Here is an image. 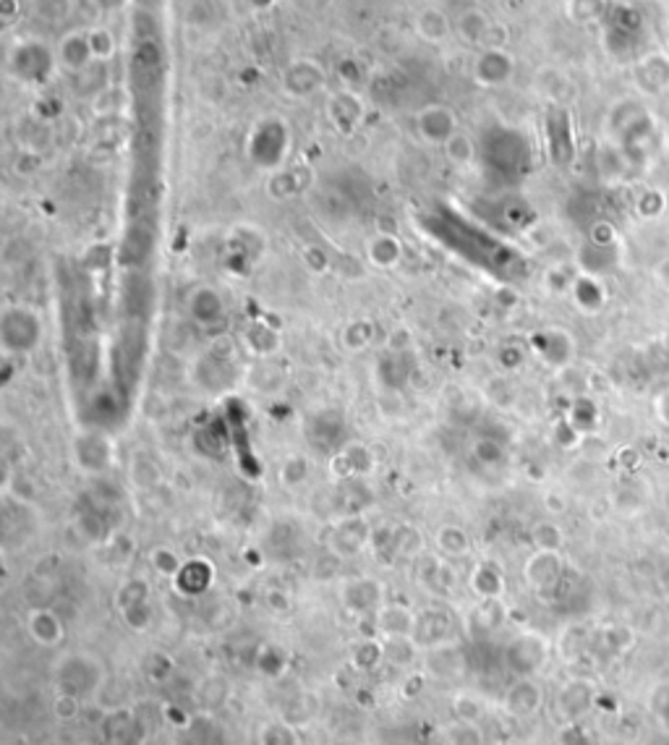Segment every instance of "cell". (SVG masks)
<instances>
[{
  "label": "cell",
  "instance_id": "12",
  "mask_svg": "<svg viewBox=\"0 0 669 745\" xmlns=\"http://www.w3.org/2000/svg\"><path fill=\"white\" fill-rule=\"evenodd\" d=\"M513 71H515V63L497 45L481 47L479 55L474 58V79H476V84L489 86V89L510 82Z\"/></svg>",
  "mask_w": 669,
  "mask_h": 745
},
{
  "label": "cell",
  "instance_id": "34",
  "mask_svg": "<svg viewBox=\"0 0 669 745\" xmlns=\"http://www.w3.org/2000/svg\"><path fill=\"white\" fill-rule=\"evenodd\" d=\"M471 630L474 633H494L504 622V604L500 599H479L476 609L471 612Z\"/></svg>",
  "mask_w": 669,
  "mask_h": 745
},
{
  "label": "cell",
  "instance_id": "17",
  "mask_svg": "<svg viewBox=\"0 0 669 745\" xmlns=\"http://www.w3.org/2000/svg\"><path fill=\"white\" fill-rule=\"evenodd\" d=\"M103 735L107 745H142L145 725L131 709H115L105 717Z\"/></svg>",
  "mask_w": 669,
  "mask_h": 745
},
{
  "label": "cell",
  "instance_id": "39",
  "mask_svg": "<svg viewBox=\"0 0 669 745\" xmlns=\"http://www.w3.org/2000/svg\"><path fill=\"white\" fill-rule=\"evenodd\" d=\"M256 669L265 675V678H280L285 669H288V654L280 649V646H272V643H265L259 651H256Z\"/></svg>",
  "mask_w": 669,
  "mask_h": 745
},
{
  "label": "cell",
  "instance_id": "32",
  "mask_svg": "<svg viewBox=\"0 0 669 745\" xmlns=\"http://www.w3.org/2000/svg\"><path fill=\"white\" fill-rule=\"evenodd\" d=\"M384 641V662L393 664L397 669H414L421 657V646L411 636H393L382 639Z\"/></svg>",
  "mask_w": 669,
  "mask_h": 745
},
{
  "label": "cell",
  "instance_id": "42",
  "mask_svg": "<svg viewBox=\"0 0 669 745\" xmlns=\"http://www.w3.org/2000/svg\"><path fill=\"white\" fill-rule=\"evenodd\" d=\"M442 149H444V157L455 167H468L476 160V145L465 131H458Z\"/></svg>",
  "mask_w": 669,
  "mask_h": 745
},
{
  "label": "cell",
  "instance_id": "51",
  "mask_svg": "<svg viewBox=\"0 0 669 745\" xmlns=\"http://www.w3.org/2000/svg\"><path fill=\"white\" fill-rule=\"evenodd\" d=\"M648 711L659 725L664 727V732H669V683H659L651 690Z\"/></svg>",
  "mask_w": 669,
  "mask_h": 745
},
{
  "label": "cell",
  "instance_id": "62",
  "mask_svg": "<svg viewBox=\"0 0 669 745\" xmlns=\"http://www.w3.org/2000/svg\"><path fill=\"white\" fill-rule=\"evenodd\" d=\"M656 418H662L669 427V390L656 398Z\"/></svg>",
  "mask_w": 669,
  "mask_h": 745
},
{
  "label": "cell",
  "instance_id": "21",
  "mask_svg": "<svg viewBox=\"0 0 669 745\" xmlns=\"http://www.w3.org/2000/svg\"><path fill=\"white\" fill-rule=\"evenodd\" d=\"M536 353L546 367L563 369L573 358V340L564 330H542L534 337Z\"/></svg>",
  "mask_w": 669,
  "mask_h": 745
},
{
  "label": "cell",
  "instance_id": "61",
  "mask_svg": "<svg viewBox=\"0 0 669 745\" xmlns=\"http://www.w3.org/2000/svg\"><path fill=\"white\" fill-rule=\"evenodd\" d=\"M165 720H170V725L175 727H188V711L175 704L165 706Z\"/></svg>",
  "mask_w": 669,
  "mask_h": 745
},
{
  "label": "cell",
  "instance_id": "38",
  "mask_svg": "<svg viewBox=\"0 0 669 745\" xmlns=\"http://www.w3.org/2000/svg\"><path fill=\"white\" fill-rule=\"evenodd\" d=\"M149 594H152V589H149V583H146L145 579H139V576L125 579L124 583L118 586V591H115V607H118V612H124L128 607L146 604V601H149Z\"/></svg>",
  "mask_w": 669,
  "mask_h": 745
},
{
  "label": "cell",
  "instance_id": "56",
  "mask_svg": "<svg viewBox=\"0 0 669 745\" xmlns=\"http://www.w3.org/2000/svg\"><path fill=\"white\" fill-rule=\"evenodd\" d=\"M557 745H594V740L584 722H564L557 735Z\"/></svg>",
  "mask_w": 669,
  "mask_h": 745
},
{
  "label": "cell",
  "instance_id": "53",
  "mask_svg": "<svg viewBox=\"0 0 669 745\" xmlns=\"http://www.w3.org/2000/svg\"><path fill=\"white\" fill-rule=\"evenodd\" d=\"M53 714H55L58 722H74V720H79V714H82V699L68 696V693H55V699H53Z\"/></svg>",
  "mask_w": 669,
  "mask_h": 745
},
{
  "label": "cell",
  "instance_id": "13",
  "mask_svg": "<svg viewBox=\"0 0 669 745\" xmlns=\"http://www.w3.org/2000/svg\"><path fill=\"white\" fill-rule=\"evenodd\" d=\"M450 633H453V618L444 609L429 607V609L416 612V625H414L411 639L421 646V651H429V649H437L442 643H447Z\"/></svg>",
  "mask_w": 669,
  "mask_h": 745
},
{
  "label": "cell",
  "instance_id": "49",
  "mask_svg": "<svg viewBox=\"0 0 669 745\" xmlns=\"http://www.w3.org/2000/svg\"><path fill=\"white\" fill-rule=\"evenodd\" d=\"M86 37H89V47H92V55L95 61H110L113 53H115V37L110 29L105 26H92L86 29Z\"/></svg>",
  "mask_w": 669,
  "mask_h": 745
},
{
  "label": "cell",
  "instance_id": "35",
  "mask_svg": "<svg viewBox=\"0 0 669 745\" xmlns=\"http://www.w3.org/2000/svg\"><path fill=\"white\" fill-rule=\"evenodd\" d=\"M256 745H301V740H298L295 725L285 720H272L259 727Z\"/></svg>",
  "mask_w": 669,
  "mask_h": 745
},
{
  "label": "cell",
  "instance_id": "26",
  "mask_svg": "<svg viewBox=\"0 0 669 745\" xmlns=\"http://www.w3.org/2000/svg\"><path fill=\"white\" fill-rule=\"evenodd\" d=\"M384 662L382 636H358L351 646V667L355 672H374Z\"/></svg>",
  "mask_w": 669,
  "mask_h": 745
},
{
  "label": "cell",
  "instance_id": "59",
  "mask_svg": "<svg viewBox=\"0 0 669 745\" xmlns=\"http://www.w3.org/2000/svg\"><path fill=\"white\" fill-rule=\"evenodd\" d=\"M37 14L47 21H61L68 14V0H37Z\"/></svg>",
  "mask_w": 669,
  "mask_h": 745
},
{
  "label": "cell",
  "instance_id": "25",
  "mask_svg": "<svg viewBox=\"0 0 669 745\" xmlns=\"http://www.w3.org/2000/svg\"><path fill=\"white\" fill-rule=\"evenodd\" d=\"M366 259L376 269H395L403 259V244L393 233H376L366 244Z\"/></svg>",
  "mask_w": 669,
  "mask_h": 745
},
{
  "label": "cell",
  "instance_id": "40",
  "mask_svg": "<svg viewBox=\"0 0 669 745\" xmlns=\"http://www.w3.org/2000/svg\"><path fill=\"white\" fill-rule=\"evenodd\" d=\"M330 116L340 128H354L361 121V103L358 97L351 92H343L337 95L333 103H330Z\"/></svg>",
  "mask_w": 669,
  "mask_h": 745
},
{
  "label": "cell",
  "instance_id": "52",
  "mask_svg": "<svg viewBox=\"0 0 669 745\" xmlns=\"http://www.w3.org/2000/svg\"><path fill=\"white\" fill-rule=\"evenodd\" d=\"M121 620L125 622V628H128V630H134V633H145V630H149V625H152V604L146 601V604L128 607V609L121 612Z\"/></svg>",
  "mask_w": 669,
  "mask_h": 745
},
{
  "label": "cell",
  "instance_id": "63",
  "mask_svg": "<svg viewBox=\"0 0 669 745\" xmlns=\"http://www.w3.org/2000/svg\"><path fill=\"white\" fill-rule=\"evenodd\" d=\"M379 745H408V743H403V740H382Z\"/></svg>",
  "mask_w": 669,
  "mask_h": 745
},
{
  "label": "cell",
  "instance_id": "18",
  "mask_svg": "<svg viewBox=\"0 0 669 745\" xmlns=\"http://www.w3.org/2000/svg\"><path fill=\"white\" fill-rule=\"evenodd\" d=\"M426 654L429 657L424 659V672L437 680H458L465 672V654L455 643H442L437 649H429Z\"/></svg>",
  "mask_w": 669,
  "mask_h": 745
},
{
  "label": "cell",
  "instance_id": "19",
  "mask_svg": "<svg viewBox=\"0 0 669 745\" xmlns=\"http://www.w3.org/2000/svg\"><path fill=\"white\" fill-rule=\"evenodd\" d=\"M26 630L32 636V641L42 646V649H55L61 646L63 639H65V625L63 620L47 607H37L29 612L26 618Z\"/></svg>",
  "mask_w": 669,
  "mask_h": 745
},
{
  "label": "cell",
  "instance_id": "37",
  "mask_svg": "<svg viewBox=\"0 0 669 745\" xmlns=\"http://www.w3.org/2000/svg\"><path fill=\"white\" fill-rule=\"evenodd\" d=\"M450 709H453V717H455L458 722H471V725H481V720H484V714H486V704L481 701L476 693H468V690L455 693Z\"/></svg>",
  "mask_w": 669,
  "mask_h": 745
},
{
  "label": "cell",
  "instance_id": "28",
  "mask_svg": "<svg viewBox=\"0 0 669 745\" xmlns=\"http://www.w3.org/2000/svg\"><path fill=\"white\" fill-rule=\"evenodd\" d=\"M128 481L139 492H152L155 487L163 484V468L160 463L146 453H136L128 463Z\"/></svg>",
  "mask_w": 669,
  "mask_h": 745
},
{
  "label": "cell",
  "instance_id": "44",
  "mask_svg": "<svg viewBox=\"0 0 669 745\" xmlns=\"http://www.w3.org/2000/svg\"><path fill=\"white\" fill-rule=\"evenodd\" d=\"M309 474H312V463H309V458L306 456H288L285 460H283V466H280V481L285 484V487H301V484H306V478H309Z\"/></svg>",
  "mask_w": 669,
  "mask_h": 745
},
{
  "label": "cell",
  "instance_id": "57",
  "mask_svg": "<svg viewBox=\"0 0 669 745\" xmlns=\"http://www.w3.org/2000/svg\"><path fill=\"white\" fill-rule=\"evenodd\" d=\"M523 361H525V353H523L521 346L507 343V346H502L500 351H497V364H500L502 372H518L523 367Z\"/></svg>",
  "mask_w": 669,
  "mask_h": 745
},
{
  "label": "cell",
  "instance_id": "41",
  "mask_svg": "<svg viewBox=\"0 0 669 745\" xmlns=\"http://www.w3.org/2000/svg\"><path fill=\"white\" fill-rule=\"evenodd\" d=\"M531 541H534V547L542 549V552H560L564 544V534L554 520H539V523L531 529Z\"/></svg>",
  "mask_w": 669,
  "mask_h": 745
},
{
  "label": "cell",
  "instance_id": "47",
  "mask_svg": "<svg viewBox=\"0 0 669 745\" xmlns=\"http://www.w3.org/2000/svg\"><path fill=\"white\" fill-rule=\"evenodd\" d=\"M196 696H199L202 706H207V709H220V706L228 701L230 688L220 675H212V678H207L205 683L199 685V693H196Z\"/></svg>",
  "mask_w": 669,
  "mask_h": 745
},
{
  "label": "cell",
  "instance_id": "11",
  "mask_svg": "<svg viewBox=\"0 0 669 745\" xmlns=\"http://www.w3.org/2000/svg\"><path fill=\"white\" fill-rule=\"evenodd\" d=\"M74 456L84 474L89 477H100L110 468L113 460V445L110 439L100 432H84L79 439L74 442Z\"/></svg>",
  "mask_w": 669,
  "mask_h": 745
},
{
  "label": "cell",
  "instance_id": "36",
  "mask_svg": "<svg viewBox=\"0 0 669 745\" xmlns=\"http://www.w3.org/2000/svg\"><path fill=\"white\" fill-rule=\"evenodd\" d=\"M149 565L157 576L175 580L178 573L184 570L186 559H181V555L173 547H155V549H149Z\"/></svg>",
  "mask_w": 669,
  "mask_h": 745
},
{
  "label": "cell",
  "instance_id": "45",
  "mask_svg": "<svg viewBox=\"0 0 669 745\" xmlns=\"http://www.w3.org/2000/svg\"><path fill=\"white\" fill-rule=\"evenodd\" d=\"M573 293H575V304H578L585 314H596V311L602 309V304H604V293L596 286V280H591V277L578 280V283L573 286Z\"/></svg>",
  "mask_w": 669,
  "mask_h": 745
},
{
  "label": "cell",
  "instance_id": "5",
  "mask_svg": "<svg viewBox=\"0 0 669 745\" xmlns=\"http://www.w3.org/2000/svg\"><path fill=\"white\" fill-rule=\"evenodd\" d=\"M337 597L351 615L372 618L384 604V586H382V580L369 579V576H355V579H345L340 583Z\"/></svg>",
  "mask_w": 669,
  "mask_h": 745
},
{
  "label": "cell",
  "instance_id": "43",
  "mask_svg": "<svg viewBox=\"0 0 669 745\" xmlns=\"http://www.w3.org/2000/svg\"><path fill=\"white\" fill-rule=\"evenodd\" d=\"M374 325L369 319H355L343 332V346L348 351H364L374 343Z\"/></svg>",
  "mask_w": 669,
  "mask_h": 745
},
{
  "label": "cell",
  "instance_id": "14",
  "mask_svg": "<svg viewBox=\"0 0 669 745\" xmlns=\"http://www.w3.org/2000/svg\"><path fill=\"white\" fill-rule=\"evenodd\" d=\"M542 704L544 690L542 685L536 683V678H515V683L504 693V711L515 720H528L539 714Z\"/></svg>",
  "mask_w": 669,
  "mask_h": 745
},
{
  "label": "cell",
  "instance_id": "15",
  "mask_svg": "<svg viewBox=\"0 0 669 745\" xmlns=\"http://www.w3.org/2000/svg\"><path fill=\"white\" fill-rule=\"evenodd\" d=\"M322 86H325V71L319 63L309 61V58L293 61L283 74V89L291 97H309L314 92H319Z\"/></svg>",
  "mask_w": 669,
  "mask_h": 745
},
{
  "label": "cell",
  "instance_id": "16",
  "mask_svg": "<svg viewBox=\"0 0 669 745\" xmlns=\"http://www.w3.org/2000/svg\"><path fill=\"white\" fill-rule=\"evenodd\" d=\"M374 466H376L374 453H372L366 445H361V442L343 448V450L334 453L333 460H330V471H333V477L340 478V481H345V478L369 477V474L374 471Z\"/></svg>",
  "mask_w": 669,
  "mask_h": 745
},
{
  "label": "cell",
  "instance_id": "55",
  "mask_svg": "<svg viewBox=\"0 0 669 745\" xmlns=\"http://www.w3.org/2000/svg\"><path fill=\"white\" fill-rule=\"evenodd\" d=\"M340 565H343V558H337L334 552H322L312 568V576L316 580H333L337 573H340Z\"/></svg>",
  "mask_w": 669,
  "mask_h": 745
},
{
  "label": "cell",
  "instance_id": "2",
  "mask_svg": "<svg viewBox=\"0 0 669 745\" xmlns=\"http://www.w3.org/2000/svg\"><path fill=\"white\" fill-rule=\"evenodd\" d=\"M103 683V664L97 662L95 657H89V654H68L55 667L58 693H68V696L84 699V696H95Z\"/></svg>",
  "mask_w": 669,
  "mask_h": 745
},
{
  "label": "cell",
  "instance_id": "60",
  "mask_svg": "<svg viewBox=\"0 0 669 745\" xmlns=\"http://www.w3.org/2000/svg\"><path fill=\"white\" fill-rule=\"evenodd\" d=\"M411 332L405 330V327H400V330H393L390 332V337H387V348L393 353H408V348H411Z\"/></svg>",
  "mask_w": 669,
  "mask_h": 745
},
{
  "label": "cell",
  "instance_id": "1",
  "mask_svg": "<svg viewBox=\"0 0 669 745\" xmlns=\"http://www.w3.org/2000/svg\"><path fill=\"white\" fill-rule=\"evenodd\" d=\"M42 340L40 314L29 307H8L0 314V348L5 356L32 353Z\"/></svg>",
  "mask_w": 669,
  "mask_h": 745
},
{
  "label": "cell",
  "instance_id": "58",
  "mask_svg": "<svg viewBox=\"0 0 669 745\" xmlns=\"http://www.w3.org/2000/svg\"><path fill=\"white\" fill-rule=\"evenodd\" d=\"M424 683H426V672H408L400 683V696L405 701H414L418 699V693L424 690Z\"/></svg>",
  "mask_w": 669,
  "mask_h": 745
},
{
  "label": "cell",
  "instance_id": "4",
  "mask_svg": "<svg viewBox=\"0 0 669 745\" xmlns=\"http://www.w3.org/2000/svg\"><path fill=\"white\" fill-rule=\"evenodd\" d=\"M414 128L418 139L429 146H444L460 131L455 110L439 103L424 105L414 116Z\"/></svg>",
  "mask_w": 669,
  "mask_h": 745
},
{
  "label": "cell",
  "instance_id": "6",
  "mask_svg": "<svg viewBox=\"0 0 669 745\" xmlns=\"http://www.w3.org/2000/svg\"><path fill=\"white\" fill-rule=\"evenodd\" d=\"M414 580L424 591L434 594V597H447L455 591L458 586V573L453 568V562L442 555H434V552H424L421 558H416L414 562Z\"/></svg>",
  "mask_w": 669,
  "mask_h": 745
},
{
  "label": "cell",
  "instance_id": "23",
  "mask_svg": "<svg viewBox=\"0 0 669 745\" xmlns=\"http://www.w3.org/2000/svg\"><path fill=\"white\" fill-rule=\"evenodd\" d=\"M212 580H215V568H212V562H209V559L194 558L184 565V570L178 573V579L173 580V583H175V589H178L181 594H186V597H199V594H205L209 586H212Z\"/></svg>",
  "mask_w": 669,
  "mask_h": 745
},
{
  "label": "cell",
  "instance_id": "10",
  "mask_svg": "<svg viewBox=\"0 0 669 745\" xmlns=\"http://www.w3.org/2000/svg\"><path fill=\"white\" fill-rule=\"evenodd\" d=\"M596 706V685L585 678H573L557 693V714L563 722H584V717Z\"/></svg>",
  "mask_w": 669,
  "mask_h": 745
},
{
  "label": "cell",
  "instance_id": "9",
  "mask_svg": "<svg viewBox=\"0 0 669 745\" xmlns=\"http://www.w3.org/2000/svg\"><path fill=\"white\" fill-rule=\"evenodd\" d=\"M563 573L564 562L560 552H542V549H536L531 558L525 559V565H523V579L539 594L554 591L557 583L563 580Z\"/></svg>",
  "mask_w": 669,
  "mask_h": 745
},
{
  "label": "cell",
  "instance_id": "50",
  "mask_svg": "<svg viewBox=\"0 0 669 745\" xmlns=\"http://www.w3.org/2000/svg\"><path fill=\"white\" fill-rule=\"evenodd\" d=\"M246 343L256 356H272V351L277 348V332L265 325H254L246 332Z\"/></svg>",
  "mask_w": 669,
  "mask_h": 745
},
{
  "label": "cell",
  "instance_id": "31",
  "mask_svg": "<svg viewBox=\"0 0 669 745\" xmlns=\"http://www.w3.org/2000/svg\"><path fill=\"white\" fill-rule=\"evenodd\" d=\"M334 411H316L309 416V424H306V432H309V442L316 448H334L337 445V437H343V418L337 416L333 424L327 427V421L333 418Z\"/></svg>",
  "mask_w": 669,
  "mask_h": 745
},
{
  "label": "cell",
  "instance_id": "3",
  "mask_svg": "<svg viewBox=\"0 0 669 745\" xmlns=\"http://www.w3.org/2000/svg\"><path fill=\"white\" fill-rule=\"evenodd\" d=\"M552 646L536 630H523L504 646V667L515 678H536L549 662Z\"/></svg>",
  "mask_w": 669,
  "mask_h": 745
},
{
  "label": "cell",
  "instance_id": "29",
  "mask_svg": "<svg viewBox=\"0 0 669 745\" xmlns=\"http://www.w3.org/2000/svg\"><path fill=\"white\" fill-rule=\"evenodd\" d=\"M414 29H416L418 37L426 42H444L453 35L450 19L434 5H426V8L418 11L416 19H414Z\"/></svg>",
  "mask_w": 669,
  "mask_h": 745
},
{
  "label": "cell",
  "instance_id": "7",
  "mask_svg": "<svg viewBox=\"0 0 669 745\" xmlns=\"http://www.w3.org/2000/svg\"><path fill=\"white\" fill-rule=\"evenodd\" d=\"M186 311L191 322L202 330H217L225 317H228V304L223 293L212 286H196L186 296Z\"/></svg>",
  "mask_w": 669,
  "mask_h": 745
},
{
  "label": "cell",
  "instance_id": "22",
  "mask_svg": "<svg viewBox=\"0 0 669 745\" xmlns=\"http://www.w3.org/2000/svg\"><path fill=\"white\" fill-rule=\"evenodd\" d=\"M55 58H58V63H61V68L71 71V74H76V71L86 68L89 61H95L86 32H68V35H65V37L61 40V45H58Z\"/></svg>",
  "mask_w": 669,
  "mask_h": 745
},
{
  "label": "cell",
  "instance_id": "8",
  "mask_svg": "<svg viewBox=\"0 0 669 745\" xmlns=\"http://www.w3.org/2000/svg\"><path fill=\"white\" fill-rule=\"evenodd\" d=\"M372 539V529L369 523L361 516H345L340 518L330 529V537H327V549L334 552L337 558L348 559L355 558Z\"/></svg>",
  "mask_w": 669,
  "mask_h": 745
},
{
  "label": "cell",
  "instance_id": "33",
  "mask_svg": "<svg viewBox=\"0 0 669 745\" xmlns=\"http://www.w3.org/2000/svg\"><path fill=\"white\" fill-rule=\"evenodd\" d=\"M453 32H458L460 40H465L468 45H481L492 32V21L486 19V14L479 11V8H468V11L460 14Z\"/></svg>",
  "mask_w": 669,
  "mask_h": 745
},
{
  "label": "cell",
  "instance_id": "27",
  "mask_svg": "<svg viewBox=\"0 0 669 745\" xmlns=\"http://www.w3.org/2000/svg\"><path fill=\"white\" fill-rule=\"evenodd\" d=\"M434 544H437L439 555L447 559L468 558V552H471V537L458 523L439 526L437 534H434Z\"/></svg>",
  "mask_w": 669,
  "mask_h": 745
},
{
  "label": "cell",
  "instance_id": "20",
  "mask_svg": "<svg viewBox=\"0 0 669 745\" xmlns=\"http://www.w3.org/2000/svg\"><path fill=\"white\" fill-rule=\"evenodd\" d=\"M376 633L382 639H393V636H414V625H416V612L405 604H382L374 612Z\"/></svg>",
  "mask_w": 669,
  "mask_h": 745
},
{
  "label": "cell",
  "instance_id": "30",
  "mask_svg": "<svg viewBox=\"0 0 669 745\" xmlns=\"http://www.w3.org/2000/svg\"><path fill=\"white\" fill-rule=\"evenodd\" d=\"M424 552H426V541H424L421 529H416L414 523H397L395 531H393V558L414 562Z\"/></svg>",
  "mask_w": 669,
  "mask_h": 745
},
{
  "label": "cell",
  "instance_id": "24",
  "mask_svg": "<svg viewBox=\"0 0 669 745\" xmlns=\"http://www.w3.org/2000/svg\"><path fill=\"white\" fill-rule=\"evenodd\" d=\"M468 586L479 599H502L504 576L494 562H479L468 576Z\"/></svg>",
  "mask_w": 669,
  "mask_h": 745
},
{
  "label": "cell",
  "instance_id": "54",
  "mask_svg": "<svg viewBox=\"0 0 669 745\" xmlns=\"http://www.w3.org/2000/svg\"><path fill=\"white\" fill-rule=\"evenodd\" d=\"M170 669H173V662H170V657L163 654V651H152L145 659V675L152 683H163L167 675H170Z\"/></svg>",
  "mask_w": 669,
  "mask_h": 745
},
{
  "label": "cell",
  "instance_id": "48",
  "mask_svg": "<svg viewBox=\"0 0 669 745\" xmlns=\"http://www.w3.org/2000/svg\"><path fill=\"white\" fill-rule=\"evenodd\" d=\"M474 458L479 460L481 466H486V468H497V466L504 463V448H502L500 439H494V437H479L474 442Z\"/></svg>",
  "mask_w": 669,
  "mask_h": 745
},
{
  "label": "cell",
  "instance_id": "46",
  "mask_svg": "<svg viewBox=\"0 0 669 745\" xmlns=\"http://www.w3.org/2000/svg\"><path fill=\"white\" fill-rule=\"evenodd\" d=\"M444 743L447 745H484V732L479 725L471 722H453L444 727Z\"/></svg>",
  "mask_w": 669,
  "mask_h": 745
}]
</instances>
